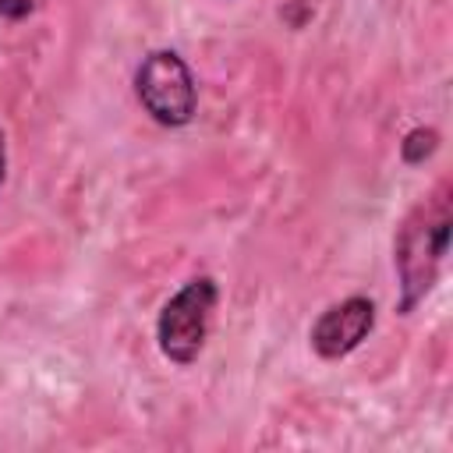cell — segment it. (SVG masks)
Listing matches in <instances>:
<instances>
[{"label":"cell","instance_id":"6da1fadb","mask_svg":"<svg viewBox=\"0 0 453 453\" xmlns=\"http://www.w3.org/2000/svg\"><path fill=\"white\" fill-rule=\"evenodd\" d=\"M449 248V180H439L400 223L393 241V265L400 276V311H414L432 290Z\"/></svg>","mask_w":453,"mask_h":453},{"label":"cell","instance_id":"52a82bcc","mask_svg":"<svg viewBox=\"0 0 453 453\" xmlns=\"http://www.w3.org/2000/svg\"><path fill=\"white\" fill-rule=\"evenodd\" d=\"M4 170H7V145H4V131H0V184H4Z\"/></svg>","mask_w":453,"mask_h":453},{"label":"cell","instance_id":"7a4b0ae2","mask_svg":"<svg viewBox=\"0 0 453 453\" xmlns=\"http://www.w3.org/2000/svg\"><path fill=\"white\" fill-rule=\"evenodd\" d=\"M216 297H219L216 280L195 276L163 304L159 322H156V340H159V350L173 365H191L202 354Z\"/></svg>","mask_w":453,"mask_h":453},{"label":"cell","instance_id":"8992f818","mask_svg":"<svg viewBox=\"0 0 453 453\" xmlns=\"http://www.w3.org/2000/svg\"><path fill=\"white\" fill-rule=\"evenodd\" d=\"M32 4L28 0H0V14H7V18H18V14H25Z\"/></svg>","mask_w":453,"mask_h":453},{"label":"cell","instance_id":"277c9868","mask_svg":"<svg viewBox=\"0 0 453 453\" xmlns=\"http://www.w3.org/2000/svg\"><path fill=\"white\" fill-rule=\"evenodd\" d=\"M375 326V304L368 297H347V301H336L329 304L315 326H311V347L319 357H347L350 350H357L368 333Z\"/></svg>","mask_w":453,"mask_h":453},{"label":"cell","instance_id":"5b68a950","mask_svg":"<svg viewBox=\"0 0 453 453\" xmlns=\"http://www.w3.org/2000/svg\"><path fill=\"white\" fill-rule=\"evenodd\" d=\"M435 145H439V134H435L432 127H414V131H407V138L400 142V156H403L407 163H425V159L435 152Z\"/></svg>","mask_w":453,"mask_h":453},{"label":"cell","instance_id":"3957f363","mask_svg":"<svg viewBox=\"0 0 453 453\" xmlns=\"http://www.w3.org/2000/svg\"><path fill=\"white\" fill-rule=\"evenodd\" d=\"M134 92L145 113L163 127H180L195 117V78L173 50H152L142 60L134 74Z\"/></svg>","mask_w":453,"mask_h":453}]
</instances>
